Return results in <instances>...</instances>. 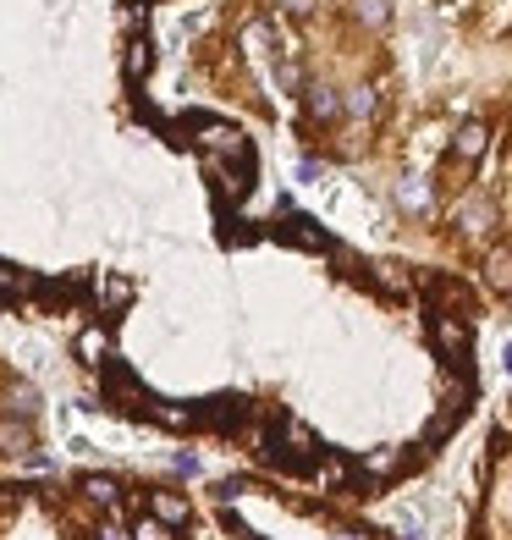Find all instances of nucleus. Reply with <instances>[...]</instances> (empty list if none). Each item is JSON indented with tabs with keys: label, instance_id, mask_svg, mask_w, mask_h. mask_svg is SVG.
<instances>
[{
	"label": "nucleus",
	"instance_id": "1",
	"mask_svg": "<svg viewBox=\"0 0 512 540\" xmlns=\"http://www.w3.org/2000/svg\"><path fill=\"white\" fill-rule=\"evenodd\" d=\"M397 237L408 253L458 270L512 331V116L468 111L446 127L430 171L402 187Z\"/></svg>",
	"mask_w": 512,
	"mask_h": 540
},
{
	"label": "nucleus",
	"instance_id": "2",
	"mask_svg": "<svg viewBox=\"0 0 512 540\" xmlns=\"http://www.w3.org/2000/svg\"><path fill=\"white\" fill-rule=\"evenodd\" d=\"M0 540H210V513L166 469H22L0 474Z\"/></svg>",
	"mask_w": 512,
	"mask_h": 540
},
{
	"label": "nucleus",
	"instance_id": "3",
	"mask_svg": "<svg viewBox=\"0 0 512 540\" xmlns=\"http://www.w3.org/2000/svg\"><path fill=\"white\" fill-rule=\"evenodd\" d=\"M210 540H397L392 524H380L369 507L286 486L260 469H220L199 480Z\"/></svg>",
	"mask_w": 512,
	"mask_h": 540
},
{
	"label": "nucleus",
	"instance_id": "4",
	"mask_svg": "<svg viewBox=\"0 0 512 540\" xmlns=\"http://www.w3.org/2000/svg\"><path fill=\"white\" fill-rule=\"evenodd\" d=\"M458 540H512V386L479 425L458 507Z\"/></svg>",
	"mask_w": 512,
	"mask_h": 540
},
{
	"label": "nucleus",
	"instance_id": "5",
	"mask_svg": "<svg viewBox=\"0 0 512 540\" xmlns=\"http://www.w3.org/2000/svg\"><path fill=\"white\" fill-rule=\"evenodd\" d=\"M50 458V408L45 386L0 353V474L45 469Z\"/></svg>",
	"mask_w": 512,
	"mask_h": 540
}]
</instances>
